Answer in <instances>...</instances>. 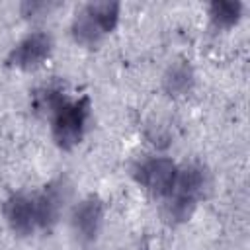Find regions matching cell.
Listing matches in <instances>:
<instances>
[{
    "label": "cell",
    "instance_id": "cell-1",
    "mask_svg": "<svg viewBox=\"0 0 250 250\" xmlns=\"http://www.w3.org/2000/svg\"><path fill=\"white\" fill-rule=\"evenodd\" d=\"M213 189V174L209 166L197 158L178 162L174 189L168 197L158 201L160 217L168 227H182L189 223L199 205Z\"/></svg>",
    "mask_w": 250,
    "mask_h": 250
},
{
    "label": "cell",
    "instance_id": "cell-2",
    "mask_svg": "<svg viewBox=\"0 0 250 250\" xmlns=\"http://www.w3.org/2000/svg\"><path fill=\"white\" fill-rule=\"evenodd\" d=\"M123 4L119 0H90L74 8L68 21L72 45L86 51L100 49L119 27Z\"/></svg>",
    "mask_w": 250,
    "mask_h": 250
},
{
    "label": "cell",
    "instance_id": "cell-3",
    "mask_svg": "<svg viewBox=\"0 0 250 250\" xmlns=\"http://www.w3.org/2000/svg\"><path fill=\"white\" fill-rule=\"evenodd\" d=\"M94 125V100L88 92L72 94V98L61 105L47 119V133L55 148L61 152H72L90 135Z\"/></svg>",
    "mask_w": 250,
    "mask_h": 250
},
{
    "label": "cell",
    "instance_id": "cell-4",
    "mask_svg": "<svg viewBox=\"0 0 250 250\" xmlns=\"http://www.w3.org/2000/svg\"><path fill=\"white\" fill-rule=\"evenodd\" d=\"M178 174V160L168 152L146 150L135 156L129 164L131 182L154 201H162L174 189Z\"/></svg>",
    "mask_w": 250,
    "mask_h": 250
},
{
    "label": "cell",
    "instance_id": "cell-5",
    "mask_svg": "<svg viewBox=\"0 0 250 250\" xmlns=\"http://www.w3.org/2000/svg\"><path fill=\"white\" fill-rule=\"evenodd\" d=\"M33 199L39 232H51L66 219V213L76 199L74 184L66 174L51 176L33 189Z\"/></svg>",
    "mask_w": 250,
    "mask_h": 250
},
{
    "label": "cell",
    "instance_id": "cell-6",
    "mask_svg": "<svg viewBox=\"0 0 250 250\" xmlns=\"http://www.w3.org/2000/svg\"><path fill=\"white\" fill-rule=\"evenodd\" d=\"M57 39L51 29L37 25L25 31L4 55V66L18 72H37L53 57Z\"/></svg>",
    "mask_w": 250,
    "mask_h": 250
},
{
    "label": "cell",
    "instance_id": "cell-7",
    "mask_svg": "<svg viewBox=\"0 0 250 250\" xmlns=\"http://www.w3.org/2000/svg\"><path fill=\"white\" fill-rule=\"evenodd\" d=\"M105 211L107 207L100 193L92 191L74 199V203L66 213L64 223L70 230L72 240L78 246L82 248L96 246L105 225Z\"/></svg>",
    "mask_w": 250,
    "mask_h": 250
},
{
    "label": "cell",
    "instance_id": "cell-8",
    "mask_svg": "<svg viewBox=\"0 0 250 250\" xmlns=\"http://www.w3.org/2000/svg\"><path fill=\"white\" fill-rule=\"evenodd\" d=\"M0 215L6 229L16 238H31L39 232L33 189H18L8 193L0 205Z\"/></svg>",
    "mask_w": 250,
    "mask_h": 250
},
{
    "label": "cell",
    "instance_id": "cell-9",
    "mask_svg": "<svg viewBox=\"0 0 250 250\" xmlns=\"http://www.w3.org/2000/svg\"><path fill=\"white\" fill-rule=\"evenodd\" d=\"M195 86H197L195 64L191 62V59H188L184 55L170 59L166 62L164 70L160 72L158 88H160L162 96L172 100V102L188 98L189 94H193Z\"/></svg>",
    "mask_w": 250,
    "mask_h": 250
},
{
    "label": "cell",
    "instance_id": "cell-10",
    "mask_svg": "<svg viewBox=\"0 0 250 250\" xmlns=\"http://www.w3.org/2000/svg\"><path fill=\"white\" fill-rule=\"evenodd\" d=\"M72 90L70 86L61 80V78H49V80H43L39 82L37 86H33L27 94V109L29 113L47 123V119L61 107L64 105L70 98H72Z\"/></svg>",
    "mask_w": 250,
    "mask_h": 250
},
{
    "label": "cell",
    "instance_id": "cell-11",
    "mask_svg": "<svg viewBox=\"0 0 250 250\" xmlns=\"http://www.w3.org/2000/svg\"><path fill=\"white\" fill-rule=\"evenodd\" d=\"M246 14V4L240 0H211L205 6L207 23L213 31L227 33L240 25Z\"/></svg>",
    "mask_w": 250,
    "mask_h": 250
},
{
    "label": "cell",
    "instance_id": "cell-12",
    "mask_svg": "<svg viewBox=\"0 0 250 250\" xmlns=\"http://www.w3.org/2000/svg\"><path fill=\"white\" fill-rule=\"evenodd\" d=\"M143 139L148 145V150L168 152V148L176 143V127L168 119L152 115L143 125Z\"/></svg>",
    "mask_w": 250,
    "mask_h": 250
},
{
    "label": "cell",
    "instance_id": "cell-13",
    "mask_svg": "<svg viewBox=\"0 0 250 250\" xmlns=\"http://www.w3.org/2000/svg\"><path fill=\"white\" fill-rule=\"evenodd\" d=\"M62 4L61 2H53V0H25L20 2L18 12L21 16V20L33 23V27H37L39 21H43L45 18H49L51 14H55Z\"/></svg>",
    "mask_w": 250,
    "mask_h": 250
},
{
    "label": "cell",
    "instance_id": "cell-14",
    "mask_svg": "<svg viewBox=\"0 0 250 250\" xmlns=\"http://www.w3.org/2000/svg\"><path fill=\"white\" fill-rule=\"evenodd\" d=\"M127 250H152V246H150L148 236H141V238H139V240H135Z\"/></svg>",
    "mask_w": 250,
    "mask_h": 250
},
{
    "label": "cell",
    "instance_id": "cell-15",
    "mask_svg": "<svg viewBox=\"0 0 250 250\" xmlns=\"http://www.w3.org/2000/svg\"><path fill=\"white\" fill-rule=\"evenodd\" d=\"M84 250H98L96 246H90V248H84Z\"/></svg>",
    "mask_w": 250,
    "mask_h": 250
}]
</instances>
